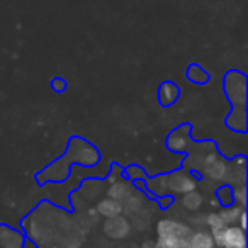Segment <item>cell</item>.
Listing matches in <instances>:
<instances>
[{
	"label": "cell",
	"instance_id": "cell-1",
	"mask_svg": "<svg viewBox=\"0 0 248 248\" xmlns=\"http://www.w3.org/2000/svg\"><path fill=\"white\" fill-rule=\"evenodd\" d=\"M146 184L153 190V196H182L189 190L197 189V177L190 170H173L170 173H163L155 179H146Z\"/></svg>",
	"mask_w": 248,
	"mask_h": 248
},
{
	"label": "cell",
	"instance_id": "cell-2",
	"mask_svg": "<svg viewBox=\"0 0 248 248\" xmlns=\"http://www.w3.org/2000/svg\"><path fill=\"white\" fill-rule=\"evenodd\" d=\"M156 243L162 248H187L192 228L177 217H163L156 223Z\"/></svg>",
	"mask_w": 248,
	"mask_h": 248
},
{
	"label": "cell",
	"instance_id": "cell-3",
	"mask_svg": "<svg viewBox=\"0 0 248 248\" xmlns=\"http://www.w3.org/2000/svg\"><path fill=\"white\" fill-rule=\"evenodd\" d=\"M224 92L233 110H247V77L240 72H230L224 78Z\"/></svg>",
	"mask_w": 248,
	"mask_h": 248
},
{
	"label": "cell",
	"instance_id": "cell-4",
	"mask_svg": "<svg viewBox=\"0 0 248 248\" xmlns=\"http://www.w3.org/2000/svg\"><path fill=\"white\" fill-rule=\"evenodd\" d=\"M66 160L72 163H80L82 167H93L97 162H100V153L97 152L95 146L83 141L82 138H73L68 145Z\"/></svg>",
	"mask_w": 248,
	"mask_h": 248
},
{
	"label": "cell",
	"instance_id": "cell-5",
	"mask_svg": "<svg viewBox=\"0 0 248 248\" xmlns=\"http://www.w3.org/2000/svg\"><path fill=\"white\" fill-rule=\"evenodd\" d=\"M228 173H230V162L224 160L223 156L217 155V152L214 150L213 153H209L204 162L202 169H201L199 175H202L206 180L211 182H221L226 184Z\"/></svg>",
	"mask_w": 248,
	"mask_h": 248
},
{
	"label": "cell",
	"instance_id": "cell-6",
	"mask_svg": "<svg viewBox=\"0 0 248 248\" xmlns=\"http://www.w3.org/2000/svg\"><path fill=\"white\" fill-rule=\"evenodd\" d=\"M211 233V231H209ZM217 248H247V234L240 226H224L223 230L211 233Z\"/></svg>",
	"mask_w": 248,
	"mask_h": 248
},
{
	"label": "cell",
	"instance_id": "cell-7",
	"mask_svg": "<svg viewBox=\"0 0 248 248\" xmlns=\"http://www.w3.org/2000/svg\"><path fill=\"white\" fill-rule=\"evenodd\" d=\"M102 231L107 238L110 240H124L128 238L133 231V226L126 216H116V217H107L102 224Z\"/></svg>",
	"mask_w": 248,
	"mask_h": 248
},
{
	"label": "cell",
	"instance_id": "cell-8",
	"mask_svg": "<svg viewBox=\"0 0 248 248\" xmlns=\"http://www.w3.org/2000/svg\"><path fill=\"white\" fill-rule=\"evenodd\" d=\"M190 145H192V138H190L189 124H184L180 128L173 129L169 135V138H167V146L173 153H187Z\"/></svg>",
	"mask_w": 248,
	"mask_h": 248
},
{
	"label": "cell",
	"instance_id": "cell-9",
	"mask_svg": "<svg viewBox=\"0 0 248 248\" xmlns=\"http://www.w3.org/2000/svg\"><path fill=\"white\" fill-rule=\"evenodd\" d=\"M135 186H133L131 180L128 179H119L117 182L110 184L109 187L106 189V194L107 197H110V199L114 201H119V202H124V201L128 199L129 196H131L133 192H135Z\"/></svg>",
	"mask_w": 248,
	"mask_h": 248
},
{
	"label": "cell",
	"instance_id": "cell-10",
	"mask_svg": "<svg viewBox=\"0 0 248 248\" xmlns=\"http://www.w3.org/2000/svg\"><path fill=\"white\" fill-rule=\"evenodd\" d=\"M187 248H217V245L209 230L202 228V230H192L187 240Z\"/></svg>",
	"mask_w": 248,
	"mask_h": 248
},
{
	"label": "cell",
	"instance_id": "cell-11",
	"mask_svg": "<svg viewBox=\"0 0 248 248\" xmlns=\"http://www.w3.org/2000/svg\"><path fill=\"white\" fill-rule=\"evenodd\" d=\"M93 209H95L97 214L102 216L104 219H107V217H116L123 214V202L110 199V197H104V199H100L99 202L95 204Z\"/></svg>",
	"mask_w": 248,
	"mask_h": 248
},
{
	"label": "cell",
	"instance_id": "cell-12",
	"mask_svg": "<svg viewBox=\"0 0 248 248\" xmlns=\"http://www.w3.org/2000/svg\"><path fill=\"white\" fill-rule=\"evenodd\" d=\"M24 236L9 226H0V248H22Z\"/></svg>",
	"mask_w": 248,
	"mask_h": 248
},
{
	"label": "cell",
	"instance_id": "cell-13",
	"mask_svg": "<svg viewBox=\"0 0 248 248\" xmlns=\"http://www.w3.org/2000/svg\"><path fill=\"white\" fill-rule=\"evenodd\" d=\"M179 97H180V89L173 82L167 80V82H163L162 85H160L158 100L162 106H165V107L172 106V104H175L177 100H179Z\"/></svg>",
	"mask_w": 248,
	"mask_h": 248
},
{
	"label": "cell",
	"instance_id": "cell-14",
	"mask_svg": "<svg viewBox=\"0 0 248 248\" xmlns=\"http://www.w3.org/2000/svg\"><path fill=\"white\" fill-rule=\"evenodd\" d=\"M145 206H148L145 194H143V192H138V190H135V192H133L131 196H129L128 199H126V201L123 202V213L126 214L128 217H131L133 214L140 213V211H141Z\"/></svg>",
	"mask_w": 248,
	"mask_h": 248
},
{
	"label": "cell",
	"instance_id": "cell-15",
	"mask_svg": "<svg viewBox=\"0 0 248 248\" xmlns=\"http://www.w3.org/2000/svg\"><path fill=\"white\" fill-rule=\"evenodd\" d=\"M180 197V204L186 211L189 213H197V211L202 209L204 206V196L201 194V190L194 189V190H189V192L182 194Z\"/></svg>",
	"mask_w": 248,
	"mask_h": 248
},
{
	"label": "cell",
	"instance_id": "cell-16",
	"mask_svg": "<svg viewBox=\"0 0 248 248\" xmlns=\"http://www.w3.org/2000/svg\"><path fill=\"white\" fill-rule=\"evenodd\" d=\"M245 211H247L245 207H240V206H236V204H230V206L221 207L217 213H219L221 221L224 223V226H234V224L238 226L240 216L245 213Z\"/></svg>",
	"mask_w": 248,
	"mask_h": 248
},
{
	"label": "cell",
	"instance_id": "cell-17",
	"mask_svg": "<svg viewBox=\"0 0 248 248\" xmlns=\"http://www.w3.org/2000/svg\"><path fill=\"white\" fill-rule=\"evenodd\" d=\"M226 123L231 129L243 133L247 129V112L245 110H231Z\"/></svg>",
	"mask_w": 248,
	"mask_h": 248
},
{
	"label": "cell",
	"instance_id": "cell-18",
	"mask_svg": "<svg viewBox=\"0 0 248 248\" xmlns=\"http://www.w3.org/2000/svg\"><path fill=\"white\" fill-rule=\"evenodd\" d=\"M187 78H189L190 82L197 83V85H206V83L211 80V77H209V73L202 68V66L190 65L189 70H187Z\"/></svg>",
	"mask_w": 248,
	"mask_h": 248
},
{
	"label": "cell",
	"instance_id": "cell-19",
	"mask_svg": "<svg viewBox=\"0 0 248 248\" xmlns=\"http://www.w3.org/2000/svg\"><path fill=\"white\" fill-rule=\"evenodd\" d=\"M224 223L221 221V216L217 211H211V213H206V230H209L211 233H216V231L223 230Z\"/></svg>",
	"mask_w": 248,
	"mask_h": 248
},
{
	"label": "cell",
	"instance_id": "cell-20",
	"mask_svg": "<svg viewBox=\"0 0 248 248\" xmlns=\"http://www.w3.org/2000/svg\"><path fill=\"white\" fill-rule=\"evenodd\" d=\"M216 199H217V202H219L221 207L233 204V194H231V186H228V184H223L221 187H217V190H216Z\"/></svg>",
	"mask_w": 248,
	"mask_h": 248
},
{
	"label": "cell",
	"instance_id": "cell-21",
	"mask_svg": "<svg viewBox=\"0 0 248 248\" xmlns=\"http://www.w3.org/2000/svg\"><path fill=\"white\" fill-rule=\"evenodd\" d=\"M231 194H233V204L240 207H247V186L245 184H238V186L231 187Z\"/></svg>",
	"mask_w": 248,
	"mask_h": 248
},
{
	"label": "cell",
	"instance_id": "cell-22",
	"mask_svg": "<svg viewBox=\"0 0 248 248\" xmlns=\"http://www.w3.org/2000/svg\"><path fill=\"white\" fill-rule=\"evenodd\" d=\"M189 226L190 228H196V230H202L206 228V213H192V216L189 217Z\"/></svg>",
	"mask_w": 248,
	"mask_h": 248
},
{
	"label": "cell",
	"instance_id": "cell-23",
	"mask_svg": "<svg viewBox=\"0 0 248 248\" xmlns=\"http://www.w3.org/2000/svg\"><path fill=\"white\" fill-rule=\"evenodd\" d=\"M123 175H124V170L123 169H119L117 165H112V169H110V173L107 175V184H114V182H117L119 179H123Z\"/></svg>",
	"mask_w": 248,
	"mask_h": 248
},
{
	"label": "cell",
	"instance_id": "cell-24",
	"mask_svg": "<svg viewBox=\"0 0 248 248\" xmlns=\"http://www.w3.org/2000/svg\"><path fill=\"white\" fill-rule=\"evenodd\" d=\"M53 89L56 90V92H63V90L66 89V83L63 78H55L53 80Z\"/></svg>",
	"mask_w": 248,
	"mask_h": 248
},
{
	"label": "cell",
	"instance_id": "cell-25",
	"mask_svg": "<svg viewBox=\"0 0 248 248\" xmlns=\"http://www.w3.org/2000/svg\"><path fill=\"white\" fill-rule=\"evenodd\" d=\"M238 226H240L241 230L247 231V211H245V213L240 216V221H238Z\"/></svg>",
	"mask_w": 248,
	"mask_h": 248
},
{
	"label": "cell",
	"instance_id": "cell-26",
	"mask_svg": "<svg viewBox=\"0 0 248 248\" xmlns=\"http://www.w3.org/2000/svg\"><path fill=\"white\" fill-rule=\"evenodd\" d=\"M141 248H162V247L156 243V240H148V241H145V243H143Z\"/></svg>",
	"mask_w": 248,
	"mask_h": 248
},
{
	"label": "cell",
	"instance_id": "cell-27",
	"mask_svg": "<svg viewBox=\"0 0 248 248\" xmlns=\"http://www.w3.org/2000/svg\"><path fill=\"white\" fill-rule=\"evenodd\" d=\"M22 248H39V247H36V243L34 241H24V245H22Z\"/></svg>",
	"mask_w": 248,
	"mask_h": 248
},
{
	"label": "cell",
	"instance_id": "cell-28",
	"mask_svg": "<svg viewBox=\"0 0 248 248\" xmlns=\"http://www.w3.org/2000/svg\"><path fill=\"white\" fill-rule=\"evenodd\" d=\"M209 204H211V207H213V209H219V202H217V199H216V197H214V199H211L209 201Z\"/></svg>",
	"mask_w": 248,
	"mask_h": 248
}]
</instances>
